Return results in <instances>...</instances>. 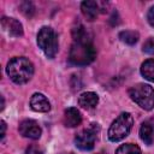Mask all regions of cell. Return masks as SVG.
Returning a JSON list of instances; mask_svg holds the SVG:
<instances>
[{
    "label": "cell",
    "mask_w": 154,
    "mask_h": 154,
    "mask_svg": "<svg viewBox=\"0 0 154 154\" xmlns=\"http://www.w3.org/2000/svg\"><path fill=\"white\" fill-rule=\"evenodd\" d=\"M96 55L95 48L89 40L88 35L73 40V43L71 45L70 53H69V60L78 66H84L94 61Z\"/></svg>",
    "instance_id": "cell-1"
},
{
    "label": "cell",
    "mask_w": 154,
    "mask_h": 154,
    "mask_svg": "<svg viewBox=\"0 0 154 154\" xmlns=\"http://www.w3.org/2000/svg\"><path fill=\"white\" fill-rule=\"evenodd\" d=\"M6 72L16 84H24L32 77L34 65L25 57H14L7 63Z\"/></svg>",
    "instance_id": "cell-2"
},
{
    "label": "cell",
    "mask_w": 154,
    "mask_h": 154,
    "mask_svg": "<svg viewBox=\"0 0 154 154\" xmlns=\"http://www.w3.org/2000/svg\"><path fill=\"white\" fill-rule=\"evenodd\" d=\"M129 96L141 108L150 111L154 108V88L147 83H137L129 89Z\"/></svg>",
    "instance_id": "cell-3"
},
{
    "label": "cell",
    "mask_w": 154,
    "mask_h": 154,
    "mask_svg": "<svg viewBox=\"0 0 154 154\" xmlns=\"http://www.w3.org/2000/svg\"><path fill=\"white\" fill-rule=\"evenodd\" d=\"M134 125V118L129 112L120 113L111 124L108 129V138L112 142H119L125 138L131 131Z\"/></svg>",
    "instance_id": "cell-4"
},
{
    "label": "cell",
    "mask_w": 154,
    "mask_h": 154,
    "mask_svg": "<svg viewBox=\"0 0 154 154\" xmlns=\"http://www.w3.org/2000/svg\"><path fill=\"white\" fill-rule=\"evenodd\" d=\"M37 46L42 49L45 55L49 59H53L59 49L58 35L51 26H42L37 32Z\"/></svg>",
    "instance_id": "cell-5"
},
{
    "label": "cell",
    "mask_w": 154,
    "mask_h": 154,
    "mask_svg": "<svg viewBox=\"0 0 154 154\" xmlns=\"http://www.w3.org/2000/svg\"><path fill=\"white\" fill-rule=\"evenodd\" d=\"M100 131L99 124L91 123L88 128L81 130L76 136H75V144L77 148L81 150H91L95 146L97 134Z\"/></svg>",
    "instance_id": "cell-6"
},
{
    "label": "cell",
    "mask_w": 154,
    "mask_h": 154,
    "mask_svg": "<svg viewBox=\"0 0 154 154\" xmlns=\"http://www.w3.org/2000/svg\"><path fill=\"white\" fill-rule=\"evenodd\" d=\"M18 130H19V134L23 137L31 138V140L40 138L41 137V134H42L41 126L34 119H24V120H22L19 123Z\"/></svg>",
    "instance_id": "cell-7"
},
{
    "label": "cell",
    "mask_w": 154,
    "mask_h": 154,
    "mask_svg": "<svg viewBox=\"0 0 154 154\" xmlns=\"http://www.w3.org/2000/svg\"><path fill=\"white\" fill-rule=\"evenodd\" d=\"M101 6H102V2L87 0V1H83L81 4V10H82L83 16L88 20L91 22V20H95L101 12H105V10Z\"/></svg>",
    "instance_id": "cell-8"
},
{
    "label": "cell",
    "mask_w": 154,
    "mask_h": 154,
    "mask_svg": "<svg viewBox=\"0 0 154 154\" xmlns=\"http://www.w3.org/2000/svg\"><path fill=\"white\" fill-rule=\"evenodd\" d=\"M1 26L5 32H7L10 36L19 37L23 35V25L19 20L11 17H2L1 18Z\"/></svg>",
    "instance_id": "cell-9"
},
{
    "label": "cell",
    "mask_w": 154,
    "mask_h": 154,
    "mask_svg": "<svg viewBox=\"0 0 154 154\" xmlns=\"http://www.w3.org/2000/svg\"><path fill=\"white\" fill-rule=\"evenodd\" d=\"M63 123L66 128H76L82 123V114L76 107H69L64 111Z\"/></svg>",
    "instance_id": "cell-10"
},
{
    "label": "cell",
    "mask_w": 154,
    "mask_h": 154,
    "mask_svg": "<svg viewBox=\"0 0 154 154\" xmlns=\"http://www.w3.org/2000/svg\"><path fill=\"white\" fill-rule=\"evenodd\" d=\"M30 107L36 112L45 113V112H48L51 109V103L43 94L35 93V94H32V96L30 99Z\"/></svg>",
    "instance_id": "cell-11"
},
{
    "label": "cell",
    "mask_w": 154,
    "mask_h": 154,
    "mask_svg": "<svg viewBox=\"0 0 154 154\" xmlns=\"http://www.w3.org/2000/svg\"><path fill=\"white\" fill-rule=\"evenodd\" d=\"M140 137L147 144L150 146L154 141V123L152 120H146L140 128Z\"/></svg>",
    "instance_id": "cell-12"
},
{
    "label": "cell",
    "mask_w": 154,
    "mask_h": 154,
    "mask_svg": "<svg viewBox=\"0 0 154 154\" xmlns=\"http://www.w3.org/2000/svg\"><path fill=\"white\" fill-rule=\"evenodd\" d=\"M78 103L81 107H83L85 109H91V108L96 107V105L99 103V96L94 91H85L79 95Z\"/></svg>",
    "instance_id": "cell-13"
},
{
    "label": "cell",
    "mask_w": 154,
    "mask_h": 154,
    "mask_svg": "<svg viewBox=\"0 0 154 154\" xmlns=\"http://www.w3.org/2000/svg\"><path fill=\"white\" fill-rule=\"evenodd\" d=\"M141 75L150 82H154V59H148L141 65Z\"/></svg>",
    "instance_id": "cell-14"
},
{
    "label": "cell",
    "mask_w": 154,
    "mask_h": 154,
    "mask_svg": "<svg viewBox=\"0 0 154 154\" xmlns=\"http://www.w3.org/2000/svg\"><path fill=\"white\" fill-rule=\"evenodd\" d=\"M119 38L122 42L126 43V45H135L138 38H140V35L137 31H134V30H125V31H122L119 32Z\"/></svg>",
    "instance_id": "cell-15"
},
{
    "label": "cell",
    "mask_w": 154,
    "mask_h": 154,
    "mask_svg": "<svg viewBox=\"0 0 154 154\" xmlns=\"http://www.w3.org/2000/svg\"><path fill=\"white\" fill-rule=\"evenodd\" d=\"M116 154H141V148L134 143H125L116 150Z\"/></svg>",
    "instance_id": "cell-16"
},
{
    "label": "cell",
    "mask_w": 154,
    "mask_h": 154,
    "mask_svg": "<svg viewBox=\"0 0 154 154\" xmlns=\"http://www.w3.org/2000/svg\"><path fill=\"white\" fill-rule=\"evenodd\" d=\"M20 8H22V12H23L26 17H31V16L34 14V12H35V7H34V5H32L31 2H29V1L22 2Z\"/></svg>",
    "instance_id": "cell-17"
},
{
    "label": "cell",
    "mask_w": 154,
    "mask_h": 154,
    "mask_svg": "<svg viewBox=\"0 0 154 154\" xmlns=\"http://www.w3.org/2000/svg\"><path fill=\"white\" fill-rule=\"evenodd\" d=\"M142 51L146 54H154V38L149 37L142 46Z\"/></svg>",
    "instance_id": "cell-18"
},
{
    "label": "cell",
    "mask_w": 154,
    "mask_h": 154,
    "mask_svg": "<svg viewBox=\"0 0 154 154\" xmlns=\"http://www.w3.org/2000/svg\"><path fill=\"white\" fill-rule=\"evenodd\" d=\"M25 154H43V149L37 144H30L26 148Z\"/></svg>",
    "instance_id": "cell-19"
},
{
    "label": "cell",
    "mask_w": 154,
    "mask_h": 154,
    "mask_svg": "<svg viewBox=\"0 0 154 154\" xmlns=\"http://www.w3.org/2000/svg\"><path fill=\"white\" fill-rule=\"evenodd\" d=\"M147 20H148V23L154 28V5L148 10V13H147Z\"/></svg>",
    "instance_id": "cell-20"
},
{
    "label": "cell",
    "mask_w": 154,
    "mask_h": 154,
    "mask_svg": "<svg viewBox=\"0 0 154 154\" xmlns=\"http://www.w3.org/2000/svg\"><path fill=\"white\" fill-rule=\"evenodd\" d=\"M0 124H1V138L4 140V137H5V132H6V123H5V120H1Z\"/></svg>",
    "instance_id": "cell-21"
},
{
    "label": "cell",
    "mask_w": 154,
    "mask_h": 154,
    "mask_svg": "<svg viewBox=\"0 0 154 154\" xmlns=\"http://www.w3.org/2000/svg\"><path fill=\"white\" fill-rule=\"evenodd\" d=\"M96 154H106L105 152H99V153H96Z\"/></svg>",
    "instance_id": "cell-22"
},
{
    "label": "cell",
    "mask_w": 154,
    "mask_h": 154,
    "mask_svg": "<svg viewBox=\"0 0 154 154\" xmlns=\"http://www.w3.org/2000/svg\"><path fill=\"white\" fill-rule=\"evenodd\" d=\"M63 154H73V153H63Z\"/></svg>",
    "instance_id": "cell-23"
}]
</instances>
